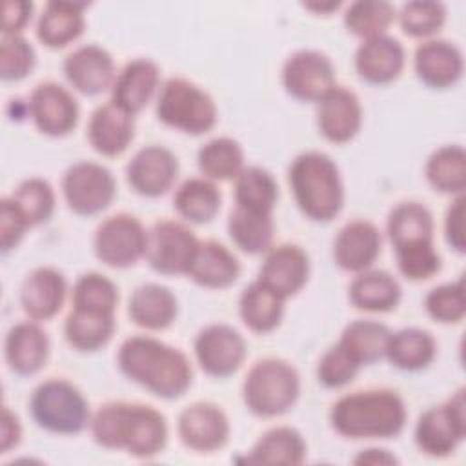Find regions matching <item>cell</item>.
Returning a JSON list of instances; mask_svg holds the SVG:
<instances>
[{
	"label": "cell",
	"mask_w": 466,
	"mask_h": 466,
	"mask_svg": "<svg viewBox=\"0 0 466 466\" xmlns=\"http://www.w3.org/2000/svg\"><path fill=\"white\" fill-rule=\"evenodd\" d=\"M426 178L435 191L464 195L466 187V153L461 146L435 149L426 162Z\"/></svg>",
	"instance_id": "obj_39"
},
{
	"label": "cell",
	"mask_w": 466,
	"mask_h": 466,
	"mask_svg": "<svg viewBox=\"0 0 466 466\" xmlns=\"http://www.w3.org/2000/svg\"><path fill=\"white\" fill-rule=\"evenodd\" d=\"M240 275L237 257L217 240H198L187 277L204 288L222 289L231 286Z\"/></svg>",
	"instance_id": "obj_28"
},
{
	"label": "cell",
	"mask_w": 466,
	"mask_h": 466,
	"mask_svg": "<svg viewBox=\"0 0 466 466\" xmlns=\"http://www.w3.org/2000/svg\"><path fill=\"white\" fill-rule=\"evenodd\" d=\"M4 350L11 371L33 375L47 360L49 337L36 322H18L7 331Z\"/></svg>",
	"instance_id": "obj_26"
},
{
	"label": "cell",
	"mask_w": 466,
	"mask_h": 466,
	"mask_svg": "<svg viewBox=\"0 0 466 466\" xmlns=\"http://www.w3.org/2000/svg\"><path fill=\"white\" fill-rule=\"evenodd\" d=\"M197 164L204 178L231 180L244 167V151L237 140L218 137L198 149Z\"/></svg>",
	"instance_id": "obj_41"
},
{
	"label": "cell",
	"mask_w": 466,
	"mask_h": 466,
	"mask_svg": "<svg viewBox=\"0 0 466 466\" xmlns=\"http://www.w3.org/2000/svg\"><path fill=\"white\" fill-rule=\"evenodd\" d=\"M29 228V224L25 222V218L20 215V211L16 209V206L13 204V200L7 197L2 200V208H0V233H2V251L7 253L9 249L16 248L18 242L22 240L25 229Z\"/></svg>",
	"instance_id": "obj_50"
},
{
	"label": "cell",
	"mask_w": 466,
	"mask_h": 466,
	"mask_svg": "<svg viewBox=\"0 0 466 466\" xmlns=\"http://www.w3.org/2000/svg\"><path fill=\"white\" fill-rule=\"evenodd\" d=\"M29 408L35 422L51 433L75 435L91 422L84 395L64 379H49L36 386Z\"/></svg>",
	"instance_id": "obj_6"
},
{
	"label": "cell",
	"mask_w": 466,
	"mask_h": 466,
	"mask_svg": "<svg viewBox=\"0 0 466 466\" xmlns=\"http://www.w3.org/2000/svg\"><path fill=\"white\" fill-rule=\"evenodd\" d=\"M178 435L186 448L211 453L228 442L229 420L218 406L211 402H193L178 415Z\"/></svg>",
	"instance_id": "obj_16"
},
{
	"label": "cell",
	"mask_w": 466,
	"mask_h": 466,
	"mask_svg": "<svg viewBox=\"0 0 466 466\" xmlns=\"http://www.w3.org/2000/svg\"><path fill=\"white\" fill-rule=\"evenodd\" d=\"M27 111L36 129L49 137L71 133L78 122V104L75 96L56 82L38 84L27 102Z\"/></svg>",
	"instance_id": "obj_14"
},
{
	"label": "cell",
	"mask_w": 466,
	"mask_h": 466,
	"mask_svg": "<svg viewBox=\"0 0 466 466\" xmlns=\"http://www.w3.org/2000/svg\"><path fill=\"white\" fill-rule=\"evenodd\" d=\"M177 213L193 224H206L220 209V191L209 178H187L173 197Z\"/></svg>",
	"instance_id": "obj_38"
},
{
	"label": "cell",
	"mask_w": 466,
	"mask_h": 466,
	"mask_svg": "<svg viewBox=\"0 0 466 466\" xmlns=\"http://www.w3.org/2000/svg\"><path fill=\"white\" fill-rule=\"evenodd\" d=\"M395 20V7L384 0H359L348 5L344 13V25L362 40L386 35Z\"/></svg>",
	"instance_id": "obj_42"
},
{
	"label": "cell",
	"mask_w": 466,
	"mask_h": 466,
	"mask_svg": "<svg viewBox=\"0 0 466 466\" xmlns=\"http://www.w3.org/2000/svg\"><path fill=\"white\" fill-rule=\"evenodd\" d=\"M435 339L419 328H404L390 333L384 357L404 371H417L426 368L435 357Z\"/></svg>",
	"instance_id": "obj_34"
},
{
	"label": "cell",
	"mask_w": 466,
	"mask_h": 466,
	"mask_svg": "<svg viewBox=\"0 0 466 466\" xmlns=\"http://www.w3.org/2000/svg\"><path fill=\"white\" fill-rule=\"evenodd\" d=\"M404 67V49L399 40L380 35L368 40L355 51V69L370 84H390Z\"/></svg>",
	"instance_id": "obj_24"
},
{
	"label": "cell",
	"mask_w": 466,
	"mask_h": 466,
	"mask_svg": "<svg viewBox=\"0 0 466 466\" xmlns=\"http://www.w3.org/2000/svg\"><path fill=\"white\" fill-rule=\"evenodd\" d=\"M446 20V7L441 2L415 0L408 2L399 11V24L408 36L424 38L435 35Z\"/></svg>",
	"instance_id": "obj_45"
},
{
	"label": "cell",
	"mask_w": 466,
	"mask_h": 466,
	"mask_svg": "<svg viewBox=\"0 0 466 466\" xmlns=\"http://www.w3.org/2000/svg\"><path fill=\"white\" fill-rule=\"evenodd\" d=\"M380 253V231L368 220H351L340 228L333 242V258L351 273L366 271Z\"/></svg>",
	"instance_id": "obj_20"
},
{
	"label": "cell",
	"mask_w": 466,
	"mask_h": 466,
	"mask_svg": "<svg viewBox=\"0 0 466 466\" xmlns=\"http://www.w3.org/2000/svg\"><path fill=\"white\" fill-rule=\"evenodd\" d=\"M64 76L82 95L95 96L113 87L115 62L113 56L96 44H87L71 51L64 64Z\"/></svg>",
	"instance_id": "obj_17"
},
{
	"label": "cell",
	"mask_w": 466,
	"mask_h": 466,
	"mask_svg": "<svg viewBox=\"0 0 466 466\" xmlns=\"http://www.w3.org/2000/svg\"><path fill=\"white\" fill-rule=\"evenodd\" d=\"M155 111L162 124L189 135H202L217 124L213 98L186 78H167L162 84Z\"/></svg>",
	"instance_id": "obj_7"
},
{
	"label": "cell",
	"mask_w": 466,
	"mask_h": 466,
	"mask_svg": "<svg viewBox=\"0 0 466 466\" xmlns=\"http://www.w3.org/2000/svg\"><path fill=\"white\" fill-rule=\"evenodd\" d=\"M304 7L306 9H309V11H313V13H331V11H335V9H339L340 7V2H309V4H304Z\"/></svg>",
	"instance_id": "obj_55"
},
{
	"label": "cell",
	"mask_w": 466,
	"mask_h": 466,
	"mask_svg": "<svg viewBox=\"0 0 466 466\" xmlns=\"http://www.w3.org/2000/svg\"><path fill=\"white\" fill-rule=\"evenodd\" d=\"M178 175L177 157L162 146H146L135 153L126 167L131 189L142 197H160L171 189Z\"/></svg>",
	"instance_id": "obj_15"
},
{
	"label": "cell",
	"mask_w": 466,
	"mask_h": 466,
	"mask_svg": "<svg viewBox=\"0 0 466 466\" xmlns=\"http://www.w3.org/2000/svg\"><path fill=\"white\" fill-rule=\"evenodd\" d=\"M360 366L339 346L329 348L319 360L317 379L326 388H342L355 379Z\"/></svg>",
	"instance_id": "obj_48"
},
{
	"label": "cell",
	"mask_w": 466,
	"mask_h": 466,
	"mask_svg": "<svg viewBox=\"0 0 466 466\" xmlns=\"http://www.w3.org/2000/svg\"><path fill=\"white\" fill-rule=\"evenodd\" d=\"M198 240L177 220H160L147 231L146 260L162 275H187Z\"/></svg>",
	"instance_id": "obj_11"
},
{
	"label": "cell",
	"mask_w": 466,
	"mask_h": 466,
	"mask_svg": "<svg viewBox=\"0 0 466 466\" xmlns=\"http://www.w3.org/2000/svg\"><path fill=\"white\" fill-rule=\"evenodd\" d=\"M413 66L419 80L437 89H444L459 82L464 71L461 49L448 40H426L419 44Z\"/></svg>",
	"instance_id": "obj_21"
},
{
	"label": "cell",
	"mask_w": 466,
	"mask_h": 466,
	"mask_svg": "<svg viewBox=\"0 0 466 466\" xmlns=\"http://www.w3.org/2000/svg\"><path fill=\"white\" fill-rule=\"evenodd\" d=\"M399 271L410 280L431 279L441 269V257L433 244L395 253Z\"/></svg>",
	"instance_id": "obj_49"
},
{
	"label": "cell",
	"mask_w": 466,
	"mask_h": 466,
	"mask_svg": "<svg viewBox=\"0 0 466 466\" xmlns=\"http://www.w3.org/2000/svg\"><path fill=\"white\" fill-rule=\"evenodd\" d=\"M33 4L25 0H7L4 7V35H18L31 20Z\"/></svg>",
	"instance_id": "obj_52"
},
{
	"label": "cell",
	"mask_w": 466,
	"mask_h": 466,
	"mask_svg": "<svg viewBox=\"0 0 466 466\" xmlns=\"http://www.w3.org/2000/svg\"><path fill=\"white\" fill-rule=\"evenodd\" d=\"M147 231L133 215L107 217L95 231L93 248L98 260L109 268H127L146 255Z\"/></svg>",
	"instance_id": "obj_10"
},
{
	"label": "cell",
	"mask_w": 466,
	"mask_h": 466,
	"mask_svg": "<svg viewBox=\"0 0 466 466\" xmlns=\"http://www.w3.org/2000/svg\"><path fill=\"white\" fill-rule=\"evenodd\" d=\"M362 109L357 95L335 86L317 107V126L322 137L333 144L350 142L360 129Z\"/></svg>",
	"instance_id": "obj_19"
},
{
	"label": "cell",
	"mask_w": 466,
	"mask_h": 466,
	"mask_svg": "<svg viewBox=\"0 0 466 466\" xmlns=\"http://www.w3.org/2000/svg\"><path fill=\"white\" fill-rule=\"evenodd\" d=\"M309 258L297 244H280L268 251L258 280L282 299L299 293L308 282Z\"/></svg>",
	"instance_id": "obj_18"
},
{
	"label": "cell",
	"mask_w": 466,
	"mask_h": 466,
	"mask_svg": "<svg viewBox=\"0 0 466 466\" xmlns=\"http://www.w3.org/2000/svg\"><path fill=\"white\" fill-rule=\"evenodd\" d=\"M0 450L2 453H7L11 448H16L22 437V428H20V420L18 417L7 408L4 406L2 410V430H0Z\"/></svg>",
	"instance_id": "obj_53"
},
{
	"label": "cell",
	"mask_w": 466,
	"mask_h": 466,
	"mask_svg": "<svg viewBox=\"0 0 466 466\" xmlns=\"http://www.w3.org/2000/svg\"><path fill=\"white\" fill-rule=\"evenodd\" d=\"M115 331V315L71 309L64 322V335L69 346L78 351H96L106 346Z\"/></svg>",
	"instance_id": "obj_36"
},
{
	"label": "cell",
	"mask_w": 466,
	"mask_h": 466,
	"mask_svg": "<svg viewBox=\"0 0 466 466\" xmlns=\"http://www.w3.org/2000/svg\"><path fill=\"white\" fill-rule=\"evenodd\" d=\"M390 329L377 320H353L350 322L339 340V346L359 364H371L384 357Z\"/></svg>",
	"instance_id": "obj_37"
},
{
	"label": "cell",
	"mask_w": 466,
	"mask_h": 466,
	"mask_svg": "<svg viewBox=\"0 0 466 466\" xmlns=\"http://www.w3.org/2000/svg\"><path fill=\"white\" fill-rule=\"evenodd\" d=\"M9 198L29 228L49 220L55 211V191L44 178H27L20 182Z\"/></svg>",
	"instance_id": "obj_44"
},
{
	"label": "cell",
	"mask_w": 466,
	"mask_h": 466,
	"mask_svg": "<svg viewBox=\"0 0 466 466\" xmlns=\"http://www.w3.org/2000/svg\"><path fill=\"white\" fill-rule=\"evenodd\" d=\"M127 313L144 329H166L177 317V299L166 286L147 282L131 293Z\"/></svg>",
	"instance_id": "obj_30"
},
{
	"label": "cell",
	"mask_w": 466,
	"mask_h": 466,
	"mask_svg": "<svg viewBox=\"0 0 466 466\" xmlns=\"http://www.w3.org/2000/svg\"><path fill=\"white\" fill-rule=\"evenodd\" d=\"M355 464H395L397 459L388 451V450H379V448H370L362 450L355 459Z\"/></svg>",
	"instance_id": "obj_54"
},
{
	"label": "cell",
	"mask_w": 466,
	"mask_h": 466,
	"mask_svg": "<svg viewBox=\"0 0 466 466\" xmlns=\"http://www.w3.org/2000/svg\"><path fill=\"white\" fill-rule=\"evenodd\" d=\"M466 437V399L459 388L444 404L426 410L415 426V444L430 457H448Z\"/></svg>",
	"instance_id": "obj_8"
},
{
	"label": "cell",
	"mask_w": 466,
	"mask_h": 466,
	"mask_svg": "<svg viewBox=\"0 0 466 466\" xmlns=\"http://www.w3.org/2000/svg\"><path fill=\"white\" fill-rule=\"evenodd\" d=\"M86 2H47L38 24L36 36L49 49H60L75 42L84 31Z\"/></svg>",
	"instance_id": "obj_29"
},
{
	"label": "cell",
	"mask_w": 466,
	"mask_h": 466,
	"mask_svg": "<svg viewBox=\"0 0 466 466\" xmlns=\"http://www.w3.org/2000/svg\"><path fill=\"white\" fill-rule=\"evenodd\" d=\"M299 209L315 222H329L344 204V186L337 164L320 151L299 155L288 171Z\"/></svg>",
	"instance_id": "obj_4"
},
{
	"label": "cell",
	"mask_w": 466,
	"mask_h": 466,
	"mask_svg": "<svg viewBox=\"0 0 466 466\" xmlns=\"http://www.w3.org/2000/svg\"><path fill=\"white\" fill-rule=\"evenodd\" d=\"M228 231L238 249L258 255L271 248L275 224L269 213H257L235 206L228 218Z\"/></svg>",
	"instance_id": "obj_35"
},
{
	"label": "cell",
	"mask_w": 466,
	"mask_h": 466,
	"mask_svg": "<svg viewBox=\"0 0 466 466\" xmlns=\"http://www.w3.org/2000/svg\"><path fill=\"white\" fill-rule=\"evenodd\" d=\"M66 279L55 268H36L27 275L20 289V302L33 320L55 317L66 300Z\"/></svg>",
	"instance_id": "obj_25"
},
{
	"label": "cell",
	"mask_w": 466,
	"mask_h": 466,
	"mask_svg": "<svg viewBox=\"0 0 466 466\" xmlns=\"http://www.w3.org/2000/svg\"><path fill=\"white\" fill-rule=\"evenodd\" d=\"M306 459V442L302 435L289 426L268 430L246 457L253 464L299 466Z\"/></svg>",
	"instance_id": "obj_33"
},
{
	"label": "cell",
	"mask_w": 466,
	"mask_h": 466,
	"mask_svg": "<svg viewBox=\"0 0 466 466\" xmlns=\"http://www.w3.org/2000/svg\"><path fill=\"white\" fill-rule=\"evenodd\" d=\"M284 300L258 279L244 288L238 299L242 322L255 333L273 331L284 315Z\"/></svg>",
	"instance_id": "obj_32"
},
{
	"label": "cell",
	"mask_w": 466,
	"mask_h": 466,
	"mask_svg": "<svg viewBox=\"0 0 466 466\" xmlns=\"http://www.w3.org/2000/svg\"><path fill=\"white\" fill-rule=\"evenodd\" d=\"M73 308L93 313L115 315L118 291L116 286L100 273H84L73 286Z\"/></svg>",
	"instance_id": "obj_43"
},
{
	"label": "cell",
	"mask_w": 466,
	"mask_h": 466,
	"mask_svg": "<svg viewBox=\"0 0 466 466\" xmlns=\"http://www.w3.org/2000/svg\"><path fill=\"white\" fill-rule=\"evenodd\" d=\"M118 368L133 382L160 399H177L187 391L193 370L177 348L153 337H129L118 350Z\"/></svg>",
	"instance_id": "obj_2"
},
{
	"label": "cell",
	"mask_w": 466,
	"mask_h": 466,
	"mask_svg": "<svg viewBox=\"0 0 466 466\" xmlns=\"http://www.w3.org/2000/svg\"><path fill=\"white\" fill-rule=\"evenodd\" d=\"M444 233L448 244L457 251L464 253V195H457L455 200L450 204L444 220Z\"/></svg>",
	"instance_id": "obj_51"
},
{
	"label": "cell",
	"mask_w": 466,
	"mask_h": 466,
	"mask_svg": "<svg viewBox=\"0 0 466 466\" xmlns=\"http://www.w3.org/2000/svg\"><path fill=\"white\" fill-rule=\"evenodd\" d=\"M424 308L428 315L441 324H457L464 319L466 299H464V280L441 284L424 299Z\"/></svg>",
	"instance_id": "obj_46"
},
{
	"label": "cell",
	"mask_w": 466,
	"mask_h": 466,
	"mask_svg": "<svg viewBox=\"0 0 466 466\" xmlns=\"http://www.w3.org/2000/svg\"><path fill=\"white\" fill-rule=\"evenodd\" d=\"M135 137L133 115L120 109L111 100L98 106L87 124V140L104 157H116L127 149Z\"/></svg>",
	"instance_id": "obj_22"
},
{
	"label": "cell",
	"mask_w": 466,
	"mask_h": 466,
	"mask_svg": "<svg viewBox=\"0 0 466 466\" xmlns=\"http://www.w3.org/2000/svg\"><path fill=\"white\" fill-rule=\"evenodd\" d=\"M116 184L111 171L96 162L82 160L67 167L62 177V193L76 215H96L115 198Z\"/></svg>",
	"instance_id": "obj_9"
},
{
	"label": "cell",
	"mask_w": 466,
	"mask_h": 466,
	"mask_svg": "<svg viewBox=\"0 0 466 466\" xmlns=\"http://www.w3.org/2000/svg\"><path fill=\"white\" fill-rule=\"evenodd\" d=\"M279 187L273 175L258 166L242 167L235 177V204L257 213H273Z\"/></svg>",
	"instance_id": "obj_40"
},
{
	"label": "cell",
	"mask_w": 466,
	"mask_h": 466,
	"mask_svg": "<svg viewBox=\"0 0 466 466\" xmlns=\"http://www.w3.org/2000/svg\"><path fill=\"white\" fill-rule=\"evenodd\" d=\"M300 379L297 370L275 357L257 360L246 373L242 397L248 410L258 417L286 413L299 399Z\"/></svg>",
	"instance_id": "obj_5"
},
{
	"label": "cell",
	"mask_w": 466,
	"mask_h": 466,
	"mask_svg": "<svg viewBox=\"0 0 466 466\" xmlns=\"http://www.w3.org/2000/svg\"><path fill=\"white\" fill-rule=\"evenodd\" d=\"M406 406L391 390H362L340 397L329 411L331 426L348 439H390L406 424Z\"/></svg>",
	"instance_id": "obj_3"
},
{
	"label": "cell",
	"mask_w": 466,
	"mask_h": 466,
	"mask_svg": "<svg viewBox=\"0 0 466 466\" xmlns=\"http://www.w3.org/2000/svg\"><path fill=\"white\" fill-rule=\"evenodd\" d=\"M35 49L20 35H4L0 44V75L7 82L22 80L35 67Z\"/></svg>",
	"instance_id": "obj_47"
},
{
	"label": "cell",
	"mask_w": 466,
	"mask_h": 466,
	"mask_svg": "<svg viewBox=\"0 0 466 466\" xmlns=\"http://www.w3.org/2000/svg\"><path fill=\"white\" fill-rule=\"evenodd\" d=\"M160 73L155 62L137 58L127 62L115 76L111 87V102L129 115L142 111L158 87Z\"/></svg>",
	"instance_id": "obj_23"
},
{
	"label": "cell",
	"mask_w": 466,
	"mask_h": 466,
	"mask_svg": "<svg viewBox=\"0 0 466 466\" xmlns=\"http://www.w3.org/2000/svg\"><path fill=\"white\" fill-rule=\"evenodd\" d=\"M195 357L211 377L235 373L246 359L244 337L228 324H209L195 339Z\"/></svg>",
	"instance_id": "obj_13"
},
{
	"label": "cell",
	"mask_w": 466,
	"mask_h": 466,
	"mask_svg": "<svg viewBox=\"0 0 466 466\" xmlns=\"http://www.w3.org/2000/svg\"><path fill=\"white\" fill-rule=\"evenodd\" d=\"M386 231L395 253L430 246L433 244V217L419 202H400L390 211Z\"/></svg>",
	"instance_id": "obj_27"
},
{
	"label": "cell",
	"mask_w": 466,
	"mask_h": 466,
	"mask_svg": "<svg viewBox=\"0 0 466 466\" xmlns=\"http://www.w3.org/2000/svg\"><path fill=\"white\" fill-rule=\"evenodd\" d=\"M282 84L297 100L320 102L335 87V67L324 53L300 49L284 62Z\"/></svg>",
	"instance_id": "obj_12"
},
{
	"label": "cell",
	"mask_w": 466,
	"mask_h": 466,
	"mask_svg": "<svg viewBox=\"0 0 466 466\" xmlns=\"http://www.w3.org/2000/svg\"><path fill=\"white\" fill-rule=\"evenodd\" d=\"M350 302L362 311L386 313L400 300V286L388 271H360L350 284Z\"/></svg>",
	"instance_id": "obj_31"
},
{
	"label": "cell",
	"mask_w": 466,
	"mask_h": 466,
	"mask_svg": "<svg viewBox=\"0 0 466 466\" xmlns=\"http://www.w3.org/2000/svg\"><path fill=\"white\" fill-rule=\"evenodd\" d=\"M91 435L107 450H126L138 459L160 453L167 441V424L160 411L146 404L107 402L91 417Z\"/></svg>",
	"instance_id": "obj_1"
}]
</instances>
